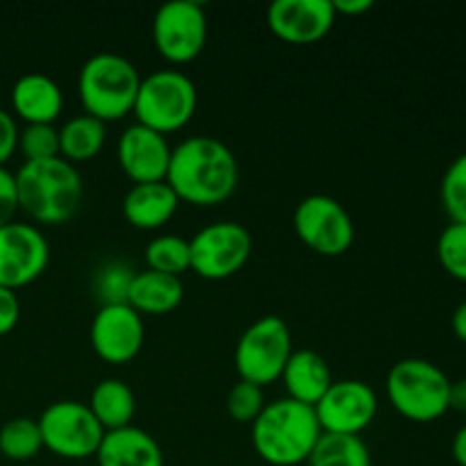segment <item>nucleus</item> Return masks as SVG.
<instances>
[{
    "instance_id": "1",
    "label": "nucleus",
    "mask_w": 466,
    "mask_h": 466,
    "mask_svg": "<svg viewBox=\"0 0 466 466\" xmlns=\"http://www.w3.org/2000/svg\"><path fill=\"white\" fill-rule=\"evenodd\" d=\"M167 185L180 203L214 208L232 198L239 185V164L230 146L214 137H189L171 153Z\"/></svg>"
},
{
    "instance_id": "2",
    "label": "nucleus",
    "mask_w": 466,
    "mask_h": 466,
    "mask_svg": "<svg viewBox=\"0 0 466 466\" xmlns=\"http://www.w3.org/2000/svg\"><path fill=\"white\" fill-rule=\"evenodd\" d=\"M18 209L39 226H62L80 209L85 182L76 164L62 157L25 162L16 173Z\"/></svg>"
},
{
    "instance_id": "3",
    "label": "nucleus",
    "mask_w": 466,
    "mask_h": 466,
    "mask_svg": "<svg viewBox=\"0 0 466 466\" xmlns=\"http://www.w3.org/2000/svg\"><path fill=\"white\" fill-rule=\"evenodd\" d=\"M323 435L314 408L291 399L267 403L258 421L250 426L255 453L271 466H299L308 462Z\"/></svg>"
},
{
    "instance_id": "4",
    "label": "nucleus",
    "mask_w": 466,
    "mask_h": 466,
    "mask_svg": "<svg viewBox=\"0 0 466 466\" xmlns=\"http://www.w3.org/2000/svg\"><path fill=\"white\" fill-rule=\"evenodd\" d=\"M139 85L141 76L130 59L118 53H96L82 64L77 96L85 114L112 123L132 114Z\"/></svg>"
},
{
    "instance_id": "5",
    "label": "nucleus",
    "mask_w": 466,
    "mask_h": 466,
    "mask_svg": "<svg viewBox=\"0 0 466 466\" xmlns=\"http://www.w3.org/2000/svg\"><path fill=\"white\" fill-rule=\"evenodd\" d=\"M387 400L412 423H432L449 412L451 378L421 358L396 362L387 373Z\"/></svg>"
},
{
    "instance_id": "6",
    "label": "nucleus",
    "mask_w": 466,
    "mask_h": 466,
    "mask_svg": "<svg viewBox=\"0 0 466 466\" xmlns=\"http://www.w3.org/2000/svg\"><path fill=\"white\" fill-rule=\"evenodd\" d=\"M198 109V89L194 80L177 68H159L141 77L132 114L137 123L159 135H173L194 118Z\"/></svg>"
},
{
    "instance_id": "7",
    "label": "nucleus",
    "mask_w": 466,
    "mask_h": 466,
    "mask_svg": "<svg viewBox=\"0 0 466 466\" xmlns=\"http://www.w3.org/2000/svg\"><path fill=\"white\" fill-rule=\"evenodd\" d=\"M294 353L289 326L280 317H262L250 323L235 349V369L239 380L268 387L280 380Z\"/></svg>"
},
{
    "instance_id": "8",
    "label": "nucleus",
    "mask_w": 466,
    "mask_h": 466,
    "mask_svg": "<svg viewBox=\"0 0 466 466\" xmlns=\"http://www.w3.org/2000/svg\"><path fill=\"white\" fill-rule=\"evenodd\" d=\"M44 449L62 460L96 458L105 431L86 403L80 400H57L48 405L39 417Z\"/></svg>"
},
{
    "instance_id": "9",
    "label": "nucleus",
    "mask_w": 466,
    "mask_h": 466,
    "mask_svg": "<svg viewBox=\"0 0 466 466\" xmlns=\"http://www.w3.org/2000/svg\"><path fill=\"white\" fill-rule=\"evenodd\" d=\"M191 271L205 280H228L246 267L253 253V235L237 221L205 226L189 239Z\"/></svg>"
},
{
    "instance_id": "10",
    "label": "nucleus",
    "mask_w": 466,
    "mask_h": 466,
    "mask_svg": "<svg viewBox=\"0 0 466 466\" xmlns=\"http://www.w3.org/2000/svg\"><path fill=\"white\" fill-rule=\"evenodd\" d=\"M294 230L300 244L323 258H339L353 246L355 223L344 205L326 194L305 196L294 212Z\"/></svg>"
},
{
    "instance_id": "11",
    "label": "nucleus",
    "mask_w": 466,
    "mask_h": 466,
    "mask_svg": "<svg viewBox=\"0 0 466 466\" xmlns=\"http://www.w3.org/2000/svg\"><path fill=\"white\" fill-rule=\"evenodd\" d=\"M153 44L167 62L191 64L208 44V14L196 0L164 3L153 16Z\"/></svg>"
},
{
    "instance_id": "12",
    "label": "nucleus",
    "mask_w": 466,
    "mask_h": 466,
    "mask_svg": "<svg viewBox=\"0 0 466 466\" xmlns=\"http://www.w3.org/2000/svg\"><path fill=\"white\" fill-rule=\"evenodd\" d=\"M50 262V244L44 232L27 221L0 228V287L16 291L44 276Z\"/></svg>"
},
{
    "instance_id": "13",
    "label": "nucleus",
    "mask_w": 466,
    "mask_h": 466,
    "mask_svg": "<svg viewBox=\"0 0 466 466\" xmlns=\"http://www.w3.org/2000/svg\"><path fill=\"white\" fill-rule=\"evenodd\" d=\"M314 414L323 432L360 437L378 417V396L362 380H335L314 405Z\"/></svg>"
},
{
    "instance_id": "14",
    "label": "nucleus",
    "mask_w": 466,
    "mask_h": 466,
    "mask_svg": "<svg viewBox=\"0 0 466 466\" xmlns=\"http://www.w3.org/2000/svg\"><path fill=\"white\" fill-rule=\"evenodd\" d=\"M94 353L107 364H127L141 353L146 339L144 317L127 303L100 305L89 330Z\"/></svg>"
},
{
    "instance_id": "15",
    "label": "nucleus",
    "mask_w": 466,
    "mask_h": 466,
    "mask_svg": "<svg viewBox=\"0 0 466 466\" xmlns=\"http://www.w3.org/2000/svg\"><path fill=\"white\" fill-rule=\"evenodd\" d=\"M267 21L273 35L289 46H312L330 35L337 21L332 0H276Z\"/></svg>"
},
{
    "instance_id": "16",
    "label": "nucleus",
    "mask_w": 466,
    "mask_h": 466,
    "mask_svg": "<svg viewBox=\"0 0 466 466\" xmlns=\"http://www.w3.org/2000/svg\"><path fill=\"white\" fill-rule=\"evenodd\" d=\"M173 148L167 137L144 126H130L116 144V162L135 185L164 182L171 164Z\"/></svg>"
},
{
    "instance_id": "17",
    "label": "nucleus",
    "mask_w": 466,
    "mask_h": 466,
    "mask_svg": "<svg viewBox=\"0 0 466 466\" xmlns=\"http://www.w3.org/2000/svg\"><path fill=\"white\" fill-rule=\"evenodd\" d=\"M14 116L25 126L35 123H53L59 118L64 107L62 86L46 73H25L12 86Z\"/></svg>"
},
{
    "instance_id": "18",
    "label": "nucleus",
    "mask_w": 466,
    "mask_h": 466,
    "mask_svg": "<svg viewBox=\"0 0 466 466\" xmlns=\"http://www.w3.org/2000/svg\"><path fill=\"white\" fill-rule=\"evenodd\" d=\"M180 200L176 191L164 182L132 185L123 198V217L137 230H159L176 217Z\"/></svg>"
},
{
    "instance_id": "19",
    "label": "nucleus",
    "mask_w": 466,
    "mask_h": 466,
    "mask_svg": "<svg viewBox=\"0 0 466 466\" xmlns=\"http://www.w3.org/2000/svg\"><path fill=\"white\" fill-rule=\"evenodd\" d=\"M96 462L98 466H164V453L150 432L127 426L105 432Z\"/></svg>"
},
{
    "instance_id": "20",
    "label": "nucleus",
    "mask_w": 466,
    "mask_h": 466,
    "mask_svg": "<svg viewBox=\"0 0 466 466\" xmlns=\"http://www.w3.org/2000/svg\"><path fill=\"white\" fill-rule=\"evenodd\" d=\"M280 380L287 390V399L299 400L309 408H314L335 382L326 358L309 349L291 353Z\"/></svg>"
},
{
    "instance_id": "21",
    "label": "nucleus",
    "mask_w": 466,
    "mask_h": 466,
    "mask_svg": "<svg viewBox=\"0 0 466 466\" xmlns=\"http://www.w3.org/2000/svg\"><path fill=\"white\" fill-rule=\"evenodd\" d=\"M185 299V285L180 278L157 271H137L132 278L126 303L141 317H164L180 308Z\"/></svg>"
},
{
    "instance_id": "22",
    "label": "nucleus",
    "mask_w": 466,
    "mask_h": 466,
    "mask_svg": "<svg viewBox=\"0 0 466 466\" xmlns=\"http://www.w3.org/2000/svg\"><path fill=\"white\" fill-rule=\"evenodd\" d=\"M86 408L91 410V414L103 426L105 432L127 428L132 426V419L137 412L135 391L118 378H103L91 391Z\"/></svg>"
},
{
    "instance_id": "23",
    "label": "nucleus",
    "mask_w": 466,
    "mask_h": 466,
    "mask_svg": "<svg viewBox=\"0 0 466 466\" xmlns=\"http://www.w3.org/2000/svg\"><path fill=\"white\" fill-rule=\"evenodd\" d=\"M107 141V123L80 114L59 127V157L71 164L89 162L103 150Z\"/></svg>"
},
{
    "instance_id": "24",
    "label": "nucleus",
    "mask_w": 466,
    "mask_h": 466,
    "mask_svg": "<svg viewBox=\"0 0 466 466\" xmlns=\"http://www.w3.org/2000/svg\"><path fill=\"white\" fill-rule=\"evenodd\" d=\"M309 466H371V451L358 435L323 432L308 460Z\"/></svg>"
},
{
    "instance_id": "25",
    "label": "nucleus",
    "mask_w": 466,
    "mask_h": 466,
    "mask_svg": "<svg viewBox=\"0 0 466 466\" xmlns=\"http://www.w3.org/2000/svg\"><path fill=\"white\" fill-rule=\"evenodd\" d=\"M44 451L39 421L27 417H14L0 428V455L12 462H27Z\"/></svg>"
},
{
    "instance_id": "26",
    "label": "nucleus",
    "mask_w": 466,
    "mask_h": 466,
    "mask_svg": "<svg viewBox=\"0 0 466 466\" xmlns=\"http://www.w3.org/2000/svg\"><path fill=\"white\" fill-rule=\"evenodd\" d=\"M146 264L150 271L167 273V276L180 278L182 273L191 271V248L189 239L177 235H159L146 246Z\"/></svg>"
},
{
    "instance_id": "27",
    "label": "nucleus",
    "mask_w": 466,
    "mask_h": 466,
    "mask_svg": "<svg viewBox=\"0 0 466 466\" xmlns=\"http://www.w3.org/2000/svg\"><path fill=\"white\" fill-rule=\"evenodd\" d=\"M440 198L451 223H466V153L458 155L444 171Z\"/></svg>"
},
{
    "instance_id": "28",
    "label": "nucleus",
    "mask_w": 466,
    "mask_h": 466,
    "mask_svg": "<svg viewBox=\"0 0 466 466\" xmlns=\"http://www.w3.org/2000/svg\"><path fill=\"white\" fill-rule=\"evenodd\" d=\"M437 258L453 280L466 282V223H449L437 239Z\"/></svg>"
},
{
    "instance_id": "29",
    "label": "nucleus",
    "mask_w": 466,
    "mask_h": 466,
    "mask_svg": "<svg viewBox=\"0 0 466 466\" xmlns=\"http://www.w3.org/2000/svg\"><path fill=\"white\" fill-rule=\"evenodd\" d=\"M18 150L25 162L59 157V127H55L53 123H35V126L21 127Z\"/></svg>"
},
{
    "instance_id": "30",
    "label": "nucleus",
    "mask_w": 466,
    "mask_h": 466,
    "mask_svg": "<svg viewBox=\"0 0 466 466\" xmlns=\"http://www.w3.org/2000/svg\"><path fill=\"white\" fill-rule=\"evenodd\" d=\"M267 408V400H264V390L258 385H250V382L239 380L237 385H232V390L228 391L226 399V410L230 414L232 421L244 423V426H253L258 421L259 414Z\"/></svg>"
},
{
    "instance_id": "31",
    "label": "nucleus",
    "mask_w": 466,
    "mask_h": 466,
    "mask_svg": "<svg viewBox=\"0 0 466 466\" xmlns=\"http://www.w3.org/2000/svg\"><path fill=\"white\" fill-rule=\"evenodd\" d=\"M135 273V268L123 262L105 264L103 271L96 276V296L100 299V305L126 303Z\"/></svg>"
},
{
    "instance_id": "32",
    "label": "nucleus",
    "mask_w": 466,
    "mask_h": 466,
    "mask_svg": "<svg viewBox=\"0 0 466 466\" xmlns=\"http://www.w3.org/2000/svg\"><path fill=\"white\" fill-rule=\"evenodd\" d=\"M18 209V191H16V177L9 168L0 167V228L7 223L16 221Z\"/></svg>"
},
{
    "instance_id": "33",
    "label": "nucleus",
    "mask_w": 466,
    "mask_h": 466,
    "mask_svg": "<svg viewBox=\"0 0 466 466\" xmlns=\"http://www.w3.org/2000/svg\"><path fill=\"white\" fill-rule=\"evenodd\" d=\"M18 135L21 127L16 116L7 109H0V167H5L18 150Z\"/></svg>"
},
{
    "instance_id": "34",
    "label": "nucleus",
    "mask_w": 466,
    "mask_h": 466,
    "mask_svg": "<svg viewBox=\"0 0 466 466\" xmlns=\"http://www.w3.org/2000/svg\"><path fill=\"white\" fill-rule=\"evenodd\" d=\"M21 319V300L16 291L0 287V337L9 335Z\"/></svg>"
},
{
    "instance_id": "35",
    "label": "nucleus",
    "mask_w": 466,
    "mask_h": 466,
    "mask_svg": "<svg viewBox=\"0 0 466 466\" xmlns=\"http://www.w3.org/2000/svg\"><path fill=\"white\" fill-rule=\"evenodd\" d=\"M332 7H335L337 16H362L369 9L373 7V0H332Z\"/></svg>"
},
{
    "instance_id": "36",
    "label": "nucleus",
    "mask_w": 466,
    "mask_h": 466,
    "mask_svg": "<svg viewBox=\"0 0 466 466\" xmlns=\"http://www.w3.org/2000/svg\"><path fill=\"white\" fill-rule=\"evenodd\" d=\"M449 410L466 414V378L462 380H451V394H449Z\"/></svg>"
},
{
    "instance_id": "37",
    "label": "nucleus",
    "mask_w": 466,
    "mask_h": 466,
    "mask_svg": "<svg viewBox=\"0 0 466 466\" xmlns=\"http://www.w3.org/2000/svg\"><path fill=\"white\" fill-rule=\"evenodd\" d=\"M451 330L462 344H466V300L455 308L453 317H451Z\"/></svg>"
},
{
    "instance_id": "38",
    "label": "nucleus",
    "mask_w": 466,
    "mask_h": 466,
    "mask_svg": "<svg viewBox=\"0 0 466 466\" xmlns=\"http://www.w3.org/2000/svg\"><path fill=\"white\" fill-rule=\"evenodd\" d=\"M451 455H453L455 464L466 466V426H462L455 432L453 444H451Z\"/></svg>"
}]
</instances>
